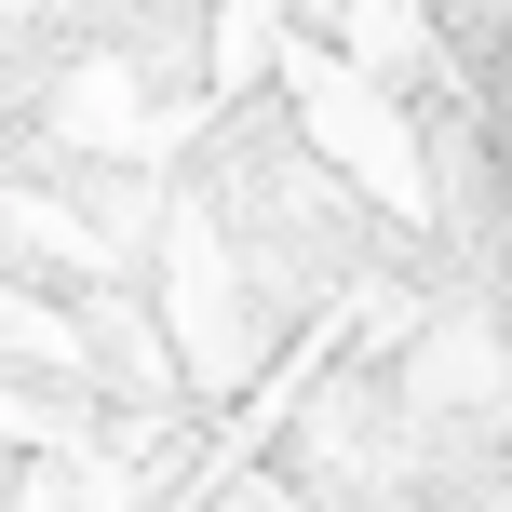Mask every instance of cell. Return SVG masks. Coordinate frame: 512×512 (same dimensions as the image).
Instances as JSON below:
<instances>
[{
	"instance_id": "obj_1",
	"label": "cell",
	"mask_w": 512,
	"mask_h": 512,
	"mask_svg": "<svg viewBox=\"0 0 512 512\" xmlns=\"http://www.w3.org/2000/svg\"><path fill=\"white\" fill-rule=\"evenodd\" d=\"M486 135H499V176H512V14H499V68H486Z\"/></svg>"
}]
</instances>
